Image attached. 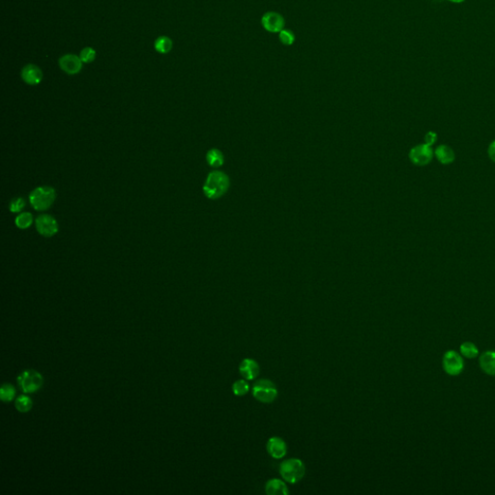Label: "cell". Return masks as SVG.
I'll list each match as a JSON object with an SVG mask.
<instances>
[{
  "instance_id": "17",
  "label": "cell",
  "mask_w": 495,
  "mask_h": 495,
  "mask_svg": "<svg viewBox=\"0 0 495 495\" xmlns=\"http://www.w3.org/2000/svg\"><path fill=\"white\" fill-rule=\"evenodd\" d=\"M206 161L212 167H219L223 164V155L219 149H211L206 154Z\"/></svg>"
},
{
  "instance_id": "1",
  "label": "cell",
  "mask_w": 495,
  "mask_h": 495,
  "mask_svg": "<svg viewBox=\"0 0 495 495\" xmlns=\"http://www.w3.org/2000/svg\"><path fill=\"white\" fill-rule=\"evenodd\" d=\"M230 187V178L222 171H212L203 185V193L210 199L222 197Z\"/></svg>"
},
{
  "instance_id": "12",
  "label": "cell",
  "mask_w": 495,
  "mask_h": 495,
  "mask_svg": "<svg viewBox=\"0 0 495 495\" xmlns=\"http://www.w3.org/2000/svg\"><path fill=\"white\" fill-rule=\"evenodd\" d=\"M267 452L274 459H283L287 452L286 443L281 437H271L267 442Z\"/></svg>"
},
{
  "instance_id": "19",
  "label": "cell",
  "mask_w": 495,
  "mask_h": 495,
  "mask_svg": "<svg viewBox=\"0 0 495 495\" xmlns=\"http://www.w3.org/2000/svg\"><path fill=\"white\" fill-rule=\"evenodd\" d=\"M32 406H33L32 399L25 395L19 396L15 402V407L17 408V410L22 413L28 412L32 408Z\"/></svg>"
},
{
  "instance_id": "3",
  "label": "cell",
  "mask_w": 495,
  "mask_h": 495,
  "mask_svg": "<svg viewBox=\"0 0 495 495\" xmlns=\"http://www.w3.org/2000/svg\"><path fill=\"white\" fill-rule=\"evenodd\" d=\"M56 198L54 188L50 186H41L36 188L31 192L29 200L34 209L37 211L48 210L55 202Z\"/></svg>"
},
{
  "instance_id": "15",
  "label": "cell",
  "mask_w": 495,
  "mask_h": 495,
  "mask_svg": "<svg viewBox=\"0 0 495 495\" xmlns=\"http://www.w3.org/2000/svg\"><path fill=\"white\" fill-rule=\"evenodd\" d=\"M480 367L488 375H495V351H485L480 356Z\"/></svg>"
},
{
  "instance_id": "24",
  "label": "cell",
  "mask_w": 495,
  "mask_h": 495,
  "mask_svg": "<svg viewBox=\"0 0 495 495\" xmlns=\"http://www.w3.org/2000/svg\"><path fill=\"white\" fill-rule=\"evenodd\" d=\"M96 57V51L93 50L92 48H84L79 55V58L83 63H90L92 62Z\"/></svg>"
},
{
  "instance_id": "18",
  "label": "cell",
  "mask_w": 495,
  "mask_h": 495,
  "mask_svg": "<svg viewBox=\"0 0 495 495\" xmlns=\"http://www.w3.org/2000/svg\"><path fill=\"white\" fill-rule=\"evenodd\" d=\"M171 49H172V41L166 36L159 37L155 42V50L160 54L163 55L167 54L168 52H170Z\"/></svg>"
},
{
  "instance_id": "29",
  "label": "cell",
  "mask_w": 495,
  "mask_h": 495,
  "mask_svg": "<svg viewBox=\"0 0 495 495\" xmlns=\"http://www.w3.org/2000/svg\"><path fill=\"white\" fill-rule=\"evenodd\" d=\"M452 2H455V3H461L463 0H450Z\"/></svg>"
},
{
  "instance_id": "6",
  "label": "cell",
  "mask_w": 495,
  "mask_h": 495,
  "mask_svg": "<svg viewBox=\"0 0 495 495\" xmlns=\"http://www.w3.org/2000/svg\"><path fill=\"white\" fill-rule=\"evenodd\" d=\"M442 366L446 374L455 376L462 374L464 368V362L462 356L454 350H450L444 354Z\"/></svg>"
},
{
  "instance_id": "27",
  "label": "cell",
  "mask_w": 495,
  "mask_h": 495,
  "mask_svg": "<svg viewBox=\"0 0 495 495\" xmlns=\"http://www.w3.org/2000/svg\"><path fill=\"white\" fill-rule=\"evenodd\" d=\"M437 141V133L435 132H427L426 136H425V143L429 146H431L433 145L434 143H436Z\"/></svg>"
},
{
  "instance_id": "20",
  "label": "cell",
  "mask_w": 495,
  "mask_h": 495,
  "mask_svg": "<svg viewBox=\"0 0 495 495\" xmlns=\"http://www.w3.org/2000/svg\"><path fill=\"white\" fill-rule=\"evenodd\" d=\"M32 221H33V216L30 213L25 212V213H21L19 216H17L15 223L20 230H26L32 224Z\"/></svg>"
},
{
  "instance_id": "14",
  "label": "cell",
  "mask_w": 495,
  "mask_h": 495,
  "mask_svg": "<svg viewBox=\"0 0 495 495\" xmlns=\"http://www.w3.org/2000/svg\"><path fill=\"white\" fill-rule=\"evenodd\" d=\"M435 157L438 160V162L443 165H449L453 163L456 159V155L454 150L450 146L441 144L436 149H435Z\"/></svg>"
},
{
  "instance_id": "22",
  "label": "cell",
  "mask_w": 495,
  "mask_h": 495,
  "mask_svg": "<svg viewBox=\"0 0 495 495\" xmlns=\"http://www.w3.org/2000/svg\"><path fill=\"white\" fill-rule=\"evenodd\" d=\"M249 390H250V385L244 379L235 381L232 385V391L235 396H245L249 392Z\"/></svg>"
},
{
  "instance_id": "13",
  "label": "cell",
  "mask_w": 495,
  "mask_h": 495,
  "mask_svg": "<svg viewBox=\"0 0 495 495\" xmlns=\"http://www.w3.org/2000/svg\"><path fill=\"white\" fill-rule=\"evenodd\" d=\"M239 372L245 379L253 380L254 378H256L259 374V366L253 359L247 358L244 359L240 364Z\"/></svg>"
},
{
  "instance_id": "4",
  "label": "cell",
  "mask_w": 495,
  "mask_h": 495,
  "mask_svg": "<svg viewBox=\"0 0 495 495\" xmlns=\"http://www.w3.org/2000/svg\"><path fill=\"white\" fill-rule=\"evenodd\" d=\"M253 395L262 403H271L278 396V390L271 380L260 379L253 384Z\"/></svg>"
},
{
  "instance_id": "16",
  "label": "cell",
  "mask_w": 495,
  "mask_h": 495,
  "mask_svg": "<svg viewBox=\"0 0 495 495\" xmlns=\"http://www.w3.org/2000/svg\"><path fill=\"white\" fill-rule=\"evenodd\" d=\"M265 491L267 494L270 495H287L289 493L285 482L280 479H272L268 481L265 485Z\"/></svg>"
},
{
  "instance_id": "7",
  "label": "cell",
  "mask_w": 495,
  "mask_h": 495,
  "mask_svg": "<svg viewBox=\"0 0 495 495\" xmlns=\"http://www.w3.org/2000/svg\"><path fill=\"white\" fill-rule=\"evenodd\" d=\"M432 157L433 151L431 149V146L427 145L426 143L413 147L409 152L410 161L418 166L429 165L432 160Z\"/></svg>"
},
{
  "instance_id": "5",
  "label": "cell",
  "mask_w": 495,
  "mask_h": 495,
  "mask_svg": "<svg viewBox=\"0 0 495 495\" xmlns=\"http://www.w3.org/2000/svg\"><path fill=\"white\" fill-rule=\"evenodd\" d=\"M18 382L23 393H34L41 389L44 383L42 374L33 370L22 372L18 377Z\"/></svg>"
},
{
  "instance_id": "23",
  "label": "cell",
  "mask_w": 495,
  "mask_h": 495,
  "mask_svg": "<svg viewBox=\"0 0 495 495\" xmlns=\"http://www.w3.org/2000/svg\"><path fill=\"white\" fill-rule=\"evenodd\" d=\"M15 395H16V390L14 388V386L11 385V384H4V385L1 387V390H0V397L3 401L5 402H9L14 399L15 397Z\"/></svg>"
},
{
  "instance_id": "28",
  "label": "cell",
  "mask_w": 495,
  "mask_h": 495,
  "mask_svg": "<svg viewBox=\"0 0 495 495\" xmlns=\"http://www.w3.org/2000/svg\"><path fill=\"white\" fill-rule=\"evenodd\" d=\"M487 154L489 159L495 163V141L489 144L488 149H487Z\"/></svg>"
},
{
  "instance_id": "11",
  "label": "cell",
  "mask_w": 495,
  "mask_h": 495,
  "mask_svg": "<svg viewBox=\"0 0 495 495\" xmlns=\"http://www.w3.org/2000/svg\"><path fill=\"white\" fill-rule=\"evenodd\" d=\"M22 78L24 82L29 85H37L43 79V72L39 67L28 64L22 68Z\"/></svg>"
},
{
  "instance_id": "8",
  "label": "cell",
  "mask_w": 495,
  "mask_h": 495,
  "mask_svg": "<svg viewBox=\"0 0 495 495\" xmlns=\"http://www.w3.org/2000/svg\"><path fill=\"white\" fill-rule=\"evenodd\" d=\"M36 229L37 231L44 237H52L55 235L58 230V223L54 217L51 215H41L36 219Z\"/></svg>"
},
{
  "instance_id": "26",
  "label": "cell",
  "mask_w": 495,
  "mask_h": 495,
  "mask_svg": "<svg viewBox=\"0 0 495 495\" xmlns=\"http://www.w3.org/2000/svg\"><path fill=\"white\" fill-rule=\"evenodd\" d=\"M25 206V201L22 198H14L10 203V211L13 213L21 212Z\"/></svg>"
},
{
  "instance_id": "10",
  "label": "cell",
  "mask_w": 495,
  "mask_h": 495,
  "mask_svg": "<svg viewBox=\"0 0 495 495\" xmlns=\"http://www.w3.org/2000/svg\"><path fill=\"white\" fill-rule=\"evenodd\" d=\"M82 61L75 55H63L59 59V66L69 75H75L80 72L82 68Z\"/></svg>"
},
{
  "instance_id": "2",
  "label": "cell",
  "mask_w": 495,
  "mask_h": 495,
  "mask_svg": "<svg viewBox=\"0 0 495 495\" xmlns=\"http://www.w3.org/2000/svg\"><path fill=\"white\" fill-rule=\"evenodd\" d=\"M306 468L303 462L298 459H289L280 465V474L287 483L296 484L303 479Z\"/></svg>"
},
{
  "instance_id": "21",
  "label": "cell",
  "mask_w": 495,
  "mask_h": 495,
  "mask_svg": "<svg viewBox=\"0 0 495 495\" xmlns=\"http://www.w3.org/2000/svg\"><path fill=\"white\" fill-rule=\"evenodd\" d=\"M461 352L464 357L469 358V359L477 357L479 354L477 346L470 341H466V342L462 343L461 345Z\"/></svg>"
},
{
  "instance_id": "9",
  "label": "cell",
  "mask_w": 495,
  "mask_h": 495,
  "mask_svg": "<svg viewBox=\"0 0 495 495\" xmlns=\"http://www.w3.org/2000/svg\"><path fill=\"white\" fill-rule=\"evenodd\" d=\"M261 23L265 30L271 33H277V32H281L284 29L285 20L283 16L280 15L279 13L268 12L262 17Z\"/></svg>"
},
{
  "instance_id": "25",
  "label": "cell",
  "mask_w": 495,
  "mask_h": 495,
  "mask_svg": "<svg viewBox=\"0 0 495 495\" xmlns=\"http://www.w3.org/2000/svg\"><path fill=\"white\" fill-rule=\"evenodd\" d=\"M280 40H281V42L283 44H286V46H290V44L294 43L295 36H294V34L292 33L290 30L283 29L280 32Z\"/></svg>"
}]
</instances>
